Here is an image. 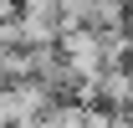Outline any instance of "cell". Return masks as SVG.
<instances>
[{
    "label": "cell",
    "instance_id": "cell-3",
    "mask_svg": "<svg viewBox=\"0 0 133 128\" xmlns=\"http://www.w3.org/2000/svg\"><path fill=\"white\" fill-rule=\"evenodd\" d=\"M0 128H10V97H5V87H0Z\"/></svg>",
    "mask_w": 133,
    "mask_h": 128
},
{
    "label": "cell",
    "instance_id": "cell-2",
    "mask_svg": "<svg viewBox=\"0 0 133 128\" xmlns=\"http://www.w3.org/2000/svg\"><path fill=\"white\" fill-rule=\"evenodd\" d=\"M5 97H10V128L26 123V118H41V113L56 103L41 82H16V87H5Z\"/></svg>",
    "mask_w": 133,
    "mask_h": 128
},
{
    "label": "cell",
    "instance_id": "cell-1",
    "mask_svg": "<svg viewBox=\"0 0 133 128\" xmlns=\"http://www.w3.org/2000/svg\"><path fill=\"white\" fill-rule=\"evenodd\" d=\"M92 92H97V108L133 113V72L128 67H102L97 77H92Z\"/></svg>",
    "mask_w": 133,
    "mask_h": 128
}]
</instances>
